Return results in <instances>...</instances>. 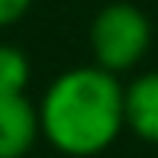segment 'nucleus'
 Segmentation results:
<instances>
[{
  "label": "nucleus",
  "mask_w": 158,
  "mask_h": 158,
  "mask_svg": "<svg viewBox=\"0 0 158 158\" xmlns=\"http://www.w3.org/2000/svg\"><path fill=\"white\" fill-rule=\"evenodd\" d=\"M35 110L42 139L64 158L103 155L126 129L123 84L100 64H81L58 74Z\"/></svg>",
  "instance_id": "f257e3e1"
},
{
  "label": "nucleus",
  "mask_w": 158,
  "mask_h": 158,
  "mask_svg": "<svg viewBox=\"0 0 158 158\" xmlns=\"http://www.w3.org/2000/svg\"><path fill=\"white\" fill-rule=\"evenodd\" d=\"M148 48H152V19L135 3L113 0L97 10L94 23H90L94 64H100L103 71H113V74H123L145 58Z\"/></svg>",
  "instance_id": "f03ea898"
},
{
  "label": "nucleus",
  "mask_w": 158,
  "mask_h": 158,
  "mask_svg": "<svg viewBox=\"0 0 158 158\" xmlns=\"http://www.w3.org/2000/svg\"><path fill=\"white\" fill-rule=\"evenodd\" d=\"M39 132V110L26 94H0V158H29Z\"/></svg>",
  "instance_id": "7ed1b4c3"
},
{
  "label": "nucleus",
  "mask_w": 158,
  "mask_h": 158,
  "mask_svg": "<svg viewBox=\"0 0 158 158\" xmlns=\"http://www.w3.org/2000/svg\"><path fill=\"white\" fill-rule=\"evenodd\" d=\"M123 116L129 132L158 145V71H145L123 87Z\"/></svg>",
  "instance_id": "20e7f679"
},
{
  "label": "nucleus",
  "mask_w": 158,
  "mask_h": 158,
  "mask_svg": "<svg viewBox=\"0 0 158 158\" xmlns=\"http://www.w3.org/2000/svg\"><path fill=\"white\" fill-rule=\"evenodd\" d=\"M32 64L19 45L0 42V94H26Z\"/></svg>",
  "instance_id": "39448f33"
},
{
  "label": "nucleus",
  "mask_w": 158,
  "mask_h": 158,
  "mask_svg": "<svg viewBox=\"0 0 158 158\" xmlns=\"http://www.w3.org/2000/svg\"><path fill=\"white\" fill-rule=\"evenodd\" d=\"M29 6H32V0H0V29L19 23L29 13Z\"/></svg>",
  "instance_id": "423d86ee"
}]
</instances>
